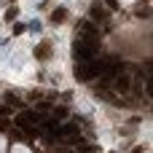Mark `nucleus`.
Wrapping results in <instances>:
<instances>
[{"instance_id": "nucleus-1", "label": "nucleus", "mask_w": 153, "mask_h": 153, "mask_svg": "<svg viewBox=\"0 0 153 153\" xmlns=\"http://www.w3.org/2000/svg\"><path fill=\"white\" fill-rule=\"evenodd\" d=\"M97 75H102V65H100V62H89V65H78V67H75V78H78L81 83L94 81Z\"/></svg>"}, {"instance_id": "nucleus-2", "label": "nucleus", "mask_w": 153, "mask_h": 153, "mask_svg": "<svg viewBox=\"0 0 153 153\" xmlns=\"http://www.w3.org/2000/svg\"><path fill=\"white\" fill-rule=\"evenodd\" d=\"M75 56L78 59H94L97 56V40H78L75 43Z\"/></svg>"}, {"instance_id": "nucleus-3", "label": "nucleus", "mask_w": 153, "mask_h": 153, "mask_svg": "<svg viewBox=\"0 0 153 153\" xmlns=\"http://www.w3.org/2000/svg\"><path fill=\"white\" fill-rule=\"evenodd\" d=\"M51 54H54L51 40H43V43H38V46H35V56H38V59H48Z\"/></svg>"}, {"instance_id": "nucleus-4", "label": "nucleus", "mask_w": 153, "mask_h": 153, "mask_svg": "<svg viewBox=\"0 0 153 153\" xmlns=\"http://www.w3.org/2000/svg\"><path fill=\"white\" fill-rule=\"evenodd\" d=\"M81 32H83L86 40H97V24L94 22H83L81 24Z\"/></svg>"}, {"instance_id": "nucleus-5", "label": "nucleus", "mask_w": 153, "mask_h": 153, "mask_svg": "<svg viewBox=\"0 0 153 153\" xmlns=\"http://www.w3.org/2000/svg\"><path fill=\"white\" fill-rule=\"evenodd\" d=\"M116 89H118V91H129V89H132V78L124 75V73H118V75H116Z\"/></svg>"}, {"instance_id": "nucleus-6", "label": "nucleus", "mask_w": 153, "mask_h": 153, "mask_svg": "<svg viewBox=\"0 0 153 153\" xmlns=\"http://www.w3.org/2000/svg\"><path fill=\"white\" fill-rule=\"evenodd\" d=\"M65 19H67V8H54L51 11V22L54 24H62Z\"/></svg>"}, {"instance_id": "nucleus-7", "label": "nucleus", "mask_w": 153, "mask_h": 153, "mask_svg": "<svg viewBox=\"0 0 153 153\" xmlns=\"http://www.w3.org/2000/svg\"><path fill=\"white\" fill-rule=\"evenodd\" d=\"M67 116H70V110H67L65 105H59V108L54 110V118H56V121H62V118H67Z\"/></svg>"}, {"instance_id": "nucleus-8", "label": "nucleus", "mask_w": 153, "mask_h": 153, "mask_svg": "<svg viewBox=\"0 0 153 153\" xmlns=\"http://www.w3.org/2000/svg\"><path fill=\"white\" fill-rule=\"evenodd\" d=\"M91 16H94L97 22H102V19H105V8H102V5H94V8H91Z\"/></svg>"}, {"instance_id": "nucleus-9", "label": "nucleus", "mask_w": 153, "mask_h": 153, "mask_svg": "<svg viewBox=\"0 0 153 153\" xmlns=\"http://www.w3.org/2000/svg\"><path fill=\"white\" fill-rule=\"evenodd\" d=\"M5 102H8V105H16V108L22 105V102H19V97H16V94H11V91H5Z\"/></svg>"}, {"instance_id": "nucleus-10", "label": "nucleus", "mask_w": 153, "mask_h": 153, "mask_svg": "<svg viewBox=\"0 0 153 153\" xmlns=\"http://www.w3.org/2000/svg\"><path fill=\"white\" fill-rule=\"evenodd\" d=\"M16 13H19V8L13 5V8H8V13H5V19H16Z\"/></svg>"}, {"instance_id": "nucleus-11", "label": "nucleus", "mask_w": 153, "mask_h": 153, "mask_svg": "<svg viewBox=\"0 0 153 153\" xmlns=\"http://www.w3.org/2000/svg\"><path fill=\"white\" fill-rule=\"evenodd\" d=\"M8 113H11V108L8 105H0V116H8Z\"/></svg>"}, {"instance_id": "nucleus-12", "label": "nucleus", "mask_w": 153, "mask_h": 153, "mask_svg": "<svg viewBox=\"0 0 153 153\" xmlns=\"http://www.w3.org/2000/svg\"><path fill=\"white\" fill-rule=\"evenodd\" d=\"M105 3L110 5V11H116V8H118V3H116V0H105Z\"/></svg>"}]
</instances>
